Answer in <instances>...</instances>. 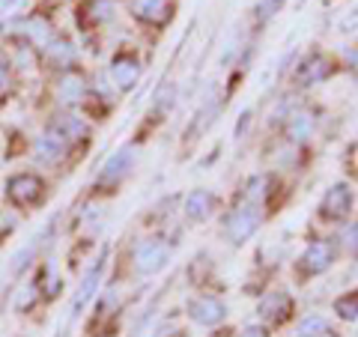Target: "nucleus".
Here are the masks:
<instances>
[{"label":"nucleus","instance_id":"obj_1","mask_svg":"<svg viewBox=\"0 0 358 337\" xmlns=\"http://www.w3.org/2000/svg\"><path fill=\"white\" fill-rule=\"evenodd\" d=\"M3 194L6 200L13 206L18 209H30V206H36L42 194H45V182L36 176V173H15V176H9L6 179V185H3Z\"/></svg>","mask_w":358,"mask_h":337},{"label":"nucleus","instance_id":"obj_2","mask_svg":"<svg viewBox=\"0 0 358 337\" xmlns=\"http://www.w3.org/2000/svg\"><path fill=\"white\" fill-rule=\"evenodd\" d=\"M3 33H9V36H18L24 39L33 51H45L48 45L54 42V30L45 18H24V21H9V24H3Z\"/></svg>","mask_w":358,"mask_h":337},{"label":"nucleus","instance_id":"obj_3","mask_svg":"<svg viewBox=\"0 0 358 337\" xmlns=\"http://www.w3.org/2000/svg\"><path fill=\"white\" fill-rule=\"evenodd\" d=\"M257 227H260V203L251 200V197H245L227 221V236H230V242L239 245L245 239H251V233Z\"/></svg>","mask_w":358,"mask_h":337},{"label":"nucleus","instance_id":"obj_4","mask_svg":"<svg viewBox=\"0 0 358 337\" xmlns=\"http://www.w3.org/2000/svg\"><path fill=\"white\" fill-rule=\"evenodd\" d=\"M66 152H69V138L54 126H48L36 141H33V159L39 164H57L66 159Z\"/></svg>","mask_w":358,"mask_h":337},{"label":"nucleus","instance_id":"obj_5","mask_svg":"<svg viewBox=\"0 0 358 337\" xmlns=\"http://www.w3.org/2000/svg\"><path fill=\"white\" fill-rule=\"evenodd\" d=\"M167 257H171V245L164 239H147L134 251V268H138L141 275H152L167 263Z\"/></svg>","mask_w":358,"mask_h":337},{"label":"nucleus","instance_id":"obj_6","mask_svg":"<svg viewBox=\"0 0 358 337\" xmlns=\"http://www.w3.org/2000/svg\"><path fill=\"white\" fill-rule=\"evenodd\" d=\"M131 164H134V150H131V147L117 150V152L105 162L102 173H99V179H96V185H99V188H114V185H120L122 179L131 173Z\"/></svg>","mask_w":358,"mask_h":337},{"label":"nucleus","instance_id":"obj_7","mask_svg":"<svg viewBox=\"0 0 358 337\" xmlns=\"http://www.w3.org/2000/svg\"><path fill=\"white\" fill-rule=\"evenodd\" d=\"M352 206V191L350 185H334L326 197H322V206H320V215L329 218V221H338L343 218Z\"/></svg>","mask_w":358,"mask_h":337},{"label":"nucleus","instance_id":"obj_8","mask_svg":"<svg viewBox=\"0 0 358 337\" xmlns=\"http://www.w3.org/2000/svg\"><path fill=\"white\" fill-rule=\"evenodd\" d=\"M84 96H87V81L84 78L75 75V72H63L60 81H57V102L63 108H75V105L84 102Z\"/></svg>","mask_w":358,"mask_h":337},{"label":"nucleus","instance_id":"obj_9","mask_svg":"<svg viewBox=\"0 0 358 337\" xmlns=\"http://www.w3.org/2000/svg\"><path fill=\"white\" fill-rule=\"evenodd\" d=\"M192 320L200 322V325H218L224 317H227V308H224V301L212 299V296H203V299H194L192 301Z\"/></svg>","mask_w":358,"mask_h":337},{"label":"nucleus","instance_id":"obj_10","mask_svg":"<svg viewBox=\"0 0 358 337\" xmlns=\"http://www.w3.org/2000/svg\"><path fill=\"white\" fill-rule=\"evenodd\" d=\"M110 78L117 81L120 89H131L141 81V63L129 57V54H120V57H114V63H110Z\"/></svg>","mask_w":358,"mask_h":337},{"label":"nucleus","instance_id":"obj_11","mask_svg":"<svg viewBox=\"0 0 358 337\" xmlns=\"http://www.w3.org/2000/svg\"><path fill=\"white\" fill-rule=\"evenodd\" d=\"M99 278H102V260H96L93 266H90L87 278L81 280V287H78V293H75V299H72V310H69V317H72V320L78 317V313H81V308L87 305V301L93 299L96 287H99Z\"/></svg>","mask_w":358,"mask_h":337},{"label":"nucleus","instance_id":"obj_12","mask_svg":"<svg viewBox=\"0 0 358 337\" xmlns=\"http://www.w3.org/2000/svg\"><path fill=\"white\" fill-rule=\"evenodd\" d=\"M131 13L143 21H167L171 3L167 0H131Z\"/></svg>","mask_w":358,"mask_h":337},{"label":"nucleus","instance_id":"obj_13","mask_svg":"<svg viewBox=\"0 0 358 337\" xmlns=\"http://www.w3.org/2000/svg\"><path fill=\"white\" fill-rule=\"evenodd\" d=\"M301 263H305V268L310 275L317 272H326V268L331 266V248L326 242H313L310 248L305 251V257H301Z\"/></svg>","mask_w":358,"mask_h":337},{"label":"nucleus","instance_id":"obj_14","mask_svg":"<svg viewBox=\"0 0 358 337\" xmlns=\"http://www.w3.org/2000/svg\"><path fill=\"white\" fill-rule=\"evenodd\" d=\"M326 72H329V63L320 57V54H310V57L301 63V69H299V75H296V81L299 84H317L320 78H326Z\"/></svg>","mask_w":358,"mask_h":337},{"label":"nucleus","instance_id":"obj_15","mask_svg":"<svg viewBox=\"0 0 358 337\" xmlns=\"http://www.w3.org/2000/svg\"><path fill=\"white\" fill-rule=\"evenodd\" d=\"M212 206H215V197L209 194V191H192V194H188V203H185V212H188V218H206L209 212H212Z\"/></svg>","mask_w":358,"mask_h":337},{"label":"nucleus","instance_id":"obj_16","mask_svg":"<svg viewBox=\"0 0 358 337\" xmlns=\"http://www.w3.org/2000/svg\"><path fill=\"white\" fill-rule=\"evenodd\" d=\"M45 54H48L51 66H57L60 72H66V69H69V66L75 63V51H72L69 42H57V39H54L48 48H45Z\"/></svg>","mask_w":358,"mask_h":337},{"label":"nucleus","instance_id":"obj_17","mask_svg":"<svg viewBox=\"0 0 358 337\" xmlns=\"http://www.w3.org/2000/svg\"><path fill=\"white\" fill-rule=\"evenodd\" d=\"M287 310H289V299L284 293H272L268 299H263L260 317H266V320H284Z\"/></svg>","mask_w":358,"mask_h":337},{"label":"nucleus","instance_id":"obj_18","mask_svg":"<svg viewBox=\"0 0 358 337\" xmlns=\"http://www.w3.org/2000/svg\"><path fill=\"white\" fill-rule=\"evenodd\" d=\"M289 141H296V143H301V141H308L310 138V131H313V117L310 114H293L289 117Z\"/></svg>","mask_w":358,"mask_h":337},{"label":"nucleus","instance_id":"obj_19","mask_svg":"<svg viewBox=\"0 0 358 337\" xmlns=\"http://www.w3.org/2000/svg\"><path fill=\"white\" fill-rule=\"evenodd\" d=\"M54 129L63 131L69 141H72V138H81V134L87 131L84 120H78V117H57V122H54Z\"/></svg>","mask_w":358,"mask_h":337},{"label":"nucleus","instance_id":"obj_20","mask_svg":"<svg viewBox=\"0 0 358 337\" xmlns=\"http://www.w3.org/2000/svg\"><path fill=\"white\" fill-rule=\"evenodd\" d=\"M338 313L343 320H358V293H350L338 301Z\"/></svg>","mask_w":358,"mask_h":337},{"label":"nucleus","instance_id":"obj_21","mask_svg":"<svg viewBox=\"0 0 358 337\" xmlns=\"http://www.w3.org/2000/svg\"><path fill=\"white\" fill-rule=\"evenodd\" d=\"M305 337H317V334H322V331H329V322L322 320V317H308L305 322H301V329H299Z\"/></svg>","mask_w":358,"mask_h":337},{"label":"nucleus","instance_id":"obj_22","mask_svg":"<svg viewBox=\"0 0 358 337\" xmlns=\"http://www.w3.org/2000/svg\"><path fill=\"white\" fill-rule=\"evenodd\" d=\"M27 6V0H0V18H13Z\"/></svg>","mask_w":358,"mask_h":337},{"label":"nucleus","instance_id":"obj_23","mask_svg":"<svg viewBox=\"0 0 358 337\" xmlns=\"http://www.w3.org/2000/svg\"><path fill=\"white\" fill-rule=\"evenodd\" d=\"M284 6V0H260V6H257V13H260V18L266 21V18H272L278 9Z\"/></svg>","mask_w":358,"mask_h":337},{"label":"nucleus","instance_id":"obj_24","mask_svg":"<svg viewBox=\"0 0 358 337\" xmlns=\"http://www.w3.org/2000/svg\"><path fill=\"white\" fill-rule=\"evenodd\" d=\"M343 245H350V254H358V224H350L343 230Z\"/></svg>","mask_w":358,"mask_h":337},{"label":"nucleus","instance_id":"obj_25","mask_svg":"<svg viewBox=\"0 0 358 337\" xmlns=\"http://www.w3.org/2000/svg\"><path fill=\"white\" fill-rule=\"evenodd\" d=\"M15 230V218L13 215H3V212H0V239H3L6 233H13Z\"/></svg>","mask_w":358,"mask_h":337},{"label":"nucleus","instance_id":"obj_26","mask_svg":"<svg viewBox=\"0 0 358 337\" xmlns=\"http://www.w3.org/2000/svg\"><path fill=\"white\" fill-rule=\"evenodd\" d=\"M9 89V66L0 60V93H6Z\"/></svg>","mask_w":358,"mask_h":337},{"label":"nucleus","instance_id":"obj_27","mask_svg":"<svg viewBox=\"0 0 358 337\" xmlns=\"http://www.w3.org/2000/svg\"><path fill=\"white\" fill-rule=\"evenodd\" d=\"M242 337H263V329H245Z\"/></svg>","mask_w":358,"mask_h":337},{"label":"nucleus","instance_id":"obj_28","mask_svg":"<svg viewBox=\"0 0 358 337\" xmlns=\"http://www.w3.org/2000/svg\"><path fill=\"white\" fill-rule=\"evenodd\" d=\"M350 60L355 63V69H358V51H352V54H350Z\"/></svg>","mask_w":358,"mask_h":337},{"label":"nucleus","instance_id":"obj_29","mask_svg":"<svg viewBox=\"0 0 358 337\" xmlns=\"http://www.w3.org/2000/svg\"><path fill=\"white\" fill-rule=\"evenodd\" d=\"M0 155H3V138H0Z\"/></svg>","mask_w":358,"mask_h":337}]
</instances>
